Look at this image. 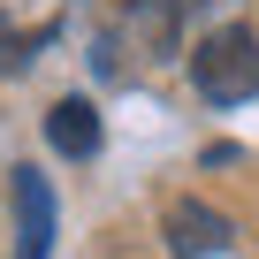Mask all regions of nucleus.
Here are the masks:
<instances>
[{
  "label": "nucleus",
  "instance_id": "obj_1",
  "mask_svg": "<svg viewBox=\"0 0 259 259\" xmlns=\"http://www.w3.org/2000/svg\"><path fill=\"white\" fill-rule=\"evenodd\" d=\"M191 84L213 99V107H236V99H259V38L251 31H213L198 54H191Z\"/></svg>",
  "mask_w": 259,
  "mask_h": 259
},
{
  "label": "nucleus",
  "instance_id": "obj_2",
  "mask_svg": "<svg viewBox=\"0 0 259 259\" xmlns=\"http://www.w3.org/2000/svg\"><path fill=\"white\" fill-rule=\"evenodd\" d=\"M160 229H168V251H176V259H213V251L236 244V221H229L221 206H206V198H176Z\"/></svg>",
  "mask_w": 259,
  "mask_h": 259
},
{
  "label": "nucleus",
  "instance_id": "obj_3",
  "mask_svg": "<svg viewBox=\"0 0 259 259\" xmlns=\"http://www.w3.org/2000/svg\"><path fill=\"white\" fill-rule=\"evenodd\" d=\"M54 244V191L38 168H16V259H46Z\"/></svg>",
  "mask_w": 259,
  "mask_h": 259
},
{
  "label": "nucleus",
  "instance_id": "obj_4",
  "mask_svg": "<svg viewBox=\"0 0 259 259\" xmlns=\"http://www.w3.org/2000/svg\"><path fill=\"white\" fill-rule=\"evenodd\" d=\"M46 138H54V153L92 160V153H99V114H92V99H61V107L46 114Z\"/></svg>",
  "mask_w": 259,
  "mask_h": 259
},
{
  "label": "nucleus",
  "instance_id": "obj_5",
  "mask_svg": "<svg viewBox=\"0 0 259 259\" xmlns=\"http://www.w3.org/2000/svg\"><path fill=\"white\" fill-rule=\"evenodd\" d=\"M122 31L138 38L145 54H168V46H176V0H130Z\"/></svg>",
  "mask_w": 259,
  "mask_h": 259
}]
</instances>
